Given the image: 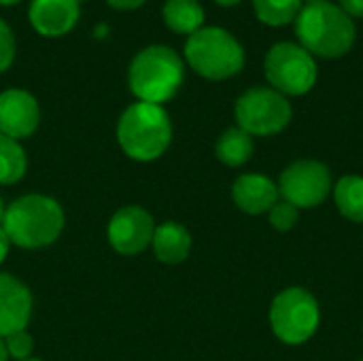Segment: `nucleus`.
<instances>
[{"mask_svg":"<svg viewBox=\"0 0 363 361\" xmlns=\"http://www.w3.org/2000/svg\"><path fill=\"white\" fill-rule=\"evenodd\" d=\"M294 26L298 45H302L313 57H342L353 49L357 36L353 17L334 2L302 6Z\"/></svg>","mask_w":363,"mask_h":361,"instance_id":"obj_1","label":"nucleus"},{"mask_svg":"<svg viewBox=\"0 0 363 361\" xmlns=\"http://www.w3.org/2000/svg\"><path fill=\"white\" fill-rule=\"evenodd\" d=\"M185 64L181 55L168 45H149L140 49L128 68L130 91L140 102L164 104L183 85Z\"/></svg>","mask_w":363,"mask_h":361,"instance_id":"obj_2","label":"nucleus"},{"mask_svg":"<svg viewBox=\"0 0 363 361\" xmlns=\"http://www.w3.org/2000/svg\"><path fill=\"white\" fill-rule=\"evenodd\" d=\"M2 230L21 249H40L57 240L64 230V211L49 196H23L6 206Z\"/></svg>","mask_w":363,"mask_h":361,"instance_id":"obj_3","label":"nucleus"},{"mask_svg":"<svg viewBox=\"0 0 363 361\" xmlns=\"http://www.w3.org/2000/svg\"><path fill=\"white\" fill-rule=\"evenodd\" d=\"M117 140L128 157L136 162H153L170 147L172 121L164 106L138 100L119 117Z\"/></svg>","mask_w":363,"mask_h":361,"instance_id":"obj_4","label":"nucleus"},{"mask_svg":"<svg viewBox=\"0 0 363 361\" xmlns=\"http://www.w3.org/2000/svg\"><path fill=\"white\" fill-rule=\"evenodd\" d=\"M185 60L200 77L208 81H225L242 70L245 49L225 28L204 26L187 38Z\"/></svg>","mask_w":363,"mask_h":361,"instance_id":"obj_5","label":"nucleus"},{"mask_svg":"<svg viewBox=\"0 0 363 361\" xmlns=\"http://www.w3.org/2000/svg\"><path fill=\"white\" fill-rule=\"evenodd\" d=\"M321 311L315 296L302 287L283 289L270 306V326L285 345H304L319 330Z\"/></svg>","mask_w":363,"mask_h":361,"instance_id":"obj_6","label":"nucleus"},{"mask_svg":"<svg viewBox=\"0 0 363 361\" xmlns=\"http://www.w3.org/2000/svg\"><path fill=\"white\" fill-rule=\"evenodd\" d=\"M264 72L272 89L283 96L308 94L319 77L315 57L298 43H274L264 60Z\"/></svg>","mask_w":363,"mask_h":361,"instance_id":"obj_7","label":"nucleus"},{"mask_svg":"<svg viewBox=\"0 0 363 361\" xmlns=\"http://www.w3.org/2000/svg\"><path fill=\"white\" fill-rule=\"evenodd\" d=\"M234 115L238 128L251 136H274L291 121V102L272 87H251L236 100Z\"/></svg>","mask_w":363,"mask_h":361,"instance_id":"obj_8","label":"nucleus"},{"mask_svg":"<svg viewBox=\"0 0 363 361\" xmlns=\"http://www.w3.org/2000/svg\"><path fill=\"white\" fill-rule=\"evenodd\" d=\"M277 185L281 196L296 209H315L332 194V172L323 162L298 160L281 172Z\"/></svg>","mask_w":363,"mask_h":361,"instance_id":"obj_9","label":"nucleus"},{"mask_svg":"<svg viewBox=\"0 0 363 361\" xmlns=\"http://www.w3.org/2000/svg\"><path fill=\"white\" fill-rule=\"evenodd\" d=\"M155 234V221L143 206L119 209L108 223V243L121 255H136L145 251Z\"/></svg>","mask_w":363,"mask_h":361,"instance_id":"obj_10","label":"nucleus"},{"mask_svg":"<svg viewBox=\"0 0 363 361\" xmlns=\"http://www.w3.org/2000/svg\"><path fill=\"white\" fill-rule=\"evenodd\" d=\"M40 109L36 98L26 89H6L0 94V134L9 138H28L36 132Z\"/></svg>","mask_w":363,"mask_h":361,"instance_id":"obj_11","label":"nucleus"},{"mask_svg":"<svg viewBox=\"0 0 363 361\" xmlns=\"http://www.w3.org/2000/svg\"><path fill=\"white\" fill-rule=\"evenodd\" d=\"M32 315L30 289L9 272H0V338L23 332Z\"/></svg>","mask_w":363,"mask_h":361,"instance_id":"obj_12","label":"nucleus"},{"mask_svg":"<svg viewBox=\"0 0 363 361\" xmlns=\"http://www.w3.org/2000/svg\"><path fill=\"white\" fill-rule=\"evenodd\" d=\"M79 6L77 0H32L28 19L38 34L55 38L74 30L81 15Z\"/></svg>","mask_w":363,"mask_h":361,"instance_id":"obj_13","label":"nucleus"},{"mask_svg":"<svg viewBox=\"0 0 363 361\" xmlns=\"http://www.w3.org/2000/svg\"><path fill=\"white\" fill-rule=\"evenodd\" d=\"M281 198L279 185L257 172L240 174L232 185L234 204L247 215H264L268 213Z\"/></svg>","mask_w":363,"mask_h":361,"instance_id":"obj_14","label":"nucleus"},{"mask_svg":"<svg viewBox=\"0 0 363 361\" xmlns=\"http://www.w3.org/2000/svg\"><path fill=\"white\" fill-rule=\"evenodd\" d=\"M153 253L164 264H181L189 257L191 251V234L177 221H166L155 226L153 234Z\"/></svg>","mask_w":363,"mask_h":361,"instance_id":"obj_15","label":"nucleus"},{"mask_svg":"<svg viewBox=\"0 0 363 361\" xmlns=\"http://www.w3.org/2000/svg\"><path fill=\"white\" fill-rule=\"evenodd\" d=\"M164 23L177 32L191 36L200 28H204V6L200 0H166L162 9Z\"/></svg>","mask_w":363,"mask_h":361,"instance_id":"obj_16","label":"nucleus"},{"mask_svg":"<svg viewBox=\"0 0 363 361\" xmlns=\"http://www.w3.org/2000/svg\"><path fill=\"white\" fill-rule=\"evenodd\" d=\"M253 151H255L253 136L247 134L245 130H240L238 126L228 128L215 145L217 160L230 168H238V166L247 164L253 157Z\"/></svg>","mask_w":363,"mask_h":361,"instance_id":"obj_17","label":"nucleus"},{"mask_svg":"<svg viewBox=\"0 0 363 361\" xmlns=\"http://www.w3.org/2000/svg\"><path fill=\"white\" fill-rule=\"evenodd\" d=\"M334 202L342 217L363 223V177L345 174L334 185Z\"/></svg>","mask_w":363,"mask_h":361,"instance_id":"obj_18","label":"nucleus"},{"mask_svg":"<svg viewBox=\"0 0 363 361\" xmlns=\"http://www.w3.org/2000/svg\"><path fill=\"white\" fill-rule=\"evenodd\" d=\"M28 168L23 147L4 134H0V185H13L23 179Z\"/></svg>","mask_w":363,"mask_h":361,"instance_id":"obj_19","label":"nucleus"},{"mask_svg":"<svg viewBox=\"0 0 363 361\" xmlns=\"http://www.w3.org/2000/svg\"><path fill=\"white\" fill-rule=\"evenodd\" d=\"M302 6V0H253V11L257 19L270 28L294 23Z\"/></svg>","mask_w":363,"mask_h":361,"instance_id":"obj_20","label":"nucleus"},{"mask_svg":"<svg viewBox=\"0 0 363 361\" xmlns=\"http://www.w3.org/2000/svg\"><path fill=\"white\" fill-rule=\"evenodd\" d=\"M268 219L270 226L277 232H289L298 226L300 221V209H296L294 204H289L287 200H279L270 211H268Z\"/></svg>","mask_w":363,"mask_h":361,"instance_id":"obj_21","label":"nucleus"},{"mask_svg":"<svg viewBox=\"0 0 363 361\" xmlns=\"http://www.w3.org/2000/svg\"><path fill=\"white\" fill-rule=\"evenodd\" d=\"M4 340V347H6V353L9 357H15L17 361H26L32 357V351H34V340L32 336L23 330V332H15Z\"/></svg>","mask_w":363,"mask_h":361,"instance_id":"obj_22","label":"nucleus"},{"mask_svg":"<svg viewBox=\"0 0 363 361\" xmlns=\"http://www.w3.org/2000/svg\"><path fill=\"white\" fill-rule=\"evenodd\" d=\"M15 51H17L15 34H13L11 26L0 17V72L11 68V64L15 60Z\"/></svg>","mask_w":363,"mask_h":361,"instance_id":"obj_23","label":"nucleus"},{"mask_svg":"<svg viewBox=\"0 0 363 361\" xmlns=\"http://www.w3.org/2000/svg\"><path fill=\"white\" fill-rule=\"evenodd\" d=\"M340 9L349 15V17H363V0H338Z\"/></svg>","mask_w":363,"mask_h":361,"instance_id":"obj_24","label":"nucleus"},{"mask_svg":"<svg viewBox=\"0 0 363 361\" xmlns=\"http://www.w3.org/2000/svg\"><path fill=\"white\" fill-rule=\"evenodd\" d=\"M106 2L117 11H134V9L143 6L147 0H106Z\"/></svg>","mask_w":363,"mask_h":361,"instance_id":"obj_25","label":"nucleus"},{"mask_svg":"<svg viewBox=\"0 0 363 361\" xmlns=\"http://www.w3.org/2000/svg\"><path fill=\"white\" fill-rule=\"evenodd\" d=\"M9 247H11V240H9L6 232L2 230V226H0V264L6 260V255H9Z\"/></svg>","mask_w":363,"mask_h":361,"instance_id":"obj_26","label":"nucleus"},{"mask_svg":"<svg viewBox=\"0 0 363 361\" xmlns=\"http://www.w3.org/2000/svg\"><path fill=\"white\" fill-rule=\"evenodd\" d=\"M219 6H236L238 2H242V0H215Z\"/></svg>","mask_w":363,"mask_h":361,"instance_id":"obj_27","label":"nucleus"},{"mask_svg":"<svg viewBox=\"0 0 363 361\" xmlns=\"http://www.w3.org/2000/svg\"><path fill=\"white\" fill-rule=\"evenodd\" d=\"M0 361H9V353H6V347H4L2 338H0Z\"/></svg>","mask_w":363,"mask_h":361,"instance_id":"obj_28","label":"nucleus"},{"mask_svg":"<svg viewBox=\"0 0 363 361\" xmlns=\"http://www.w3.org/2000/svg\"><path fill=\"white\" fill-rule=\"evenodd\" d=\"M17 2H21V0H0V6H13Z\"/></svg>","mask_w":363,"mask_h":361,"instance_id":"obj_29","label":"nucleus"},{"mask_svg":"<svg viewBox=\"0 0 363 361\" xmlns=\"http://www.w3.org/2000/svg\"><path fill=\"white\" fill-rule=\"evenodd\" d=\"M306 4H321V2H330V0H302Z\"/></svg>","mask_w":363,"mask_h":361,"instance_id":"obj_30","label":"nucleus"},{"mask_svg":"<svg viewBox=\"0 0 363 361\" xmlns=\"http://www.w3.org/2000/svg\"><path fill=\"white\" fill-rule=\"evenodd\" d=\"M4 202H2V198H0V223H2V217H4Z\"/></svg>","mask_w":363,"mask_h":361,"instance_id":"obj_31","label":"nucleus"},{"mask_svg":"<svg viewBox=\"0 0 363 361\" xmlns=\"http://www.w3.org/2000/svg\"><path fill=\"white\" fill-rule=\"evenodd\" d=\"M26 361H40V360H32V357H30V360H26Z\"/></svg>","mask_w":363,"mask_h":361,"instance_id":"obj_32","label":"nucleus"},{"mask_svg":"<svg viewBox=\"0 0 363 361\" xmlns=\"http://www.w3.org/2000/svg\"><path fill=\"white\" fill-rule=\"evenodd\" d=\"M77 2H79V4H81V2H85V0H77Z\"/></svg>","mask_w":363,"mask_h":361,"instance_id":"obj_33","label":"nucleus"},{"mask_svg":"<svg viewBox=\"0 0 363 361\" xmlns=\"http://www.w3.org/2000/svg\"><path fill=\"white\" fill-rule=\"evenodd\" d=\"M362 361H363V360H362Z\"/></svg>","mask_w":363,"mask_h":361,"instance_id":"obj_34","label":"nucleus"}]
</instances>
